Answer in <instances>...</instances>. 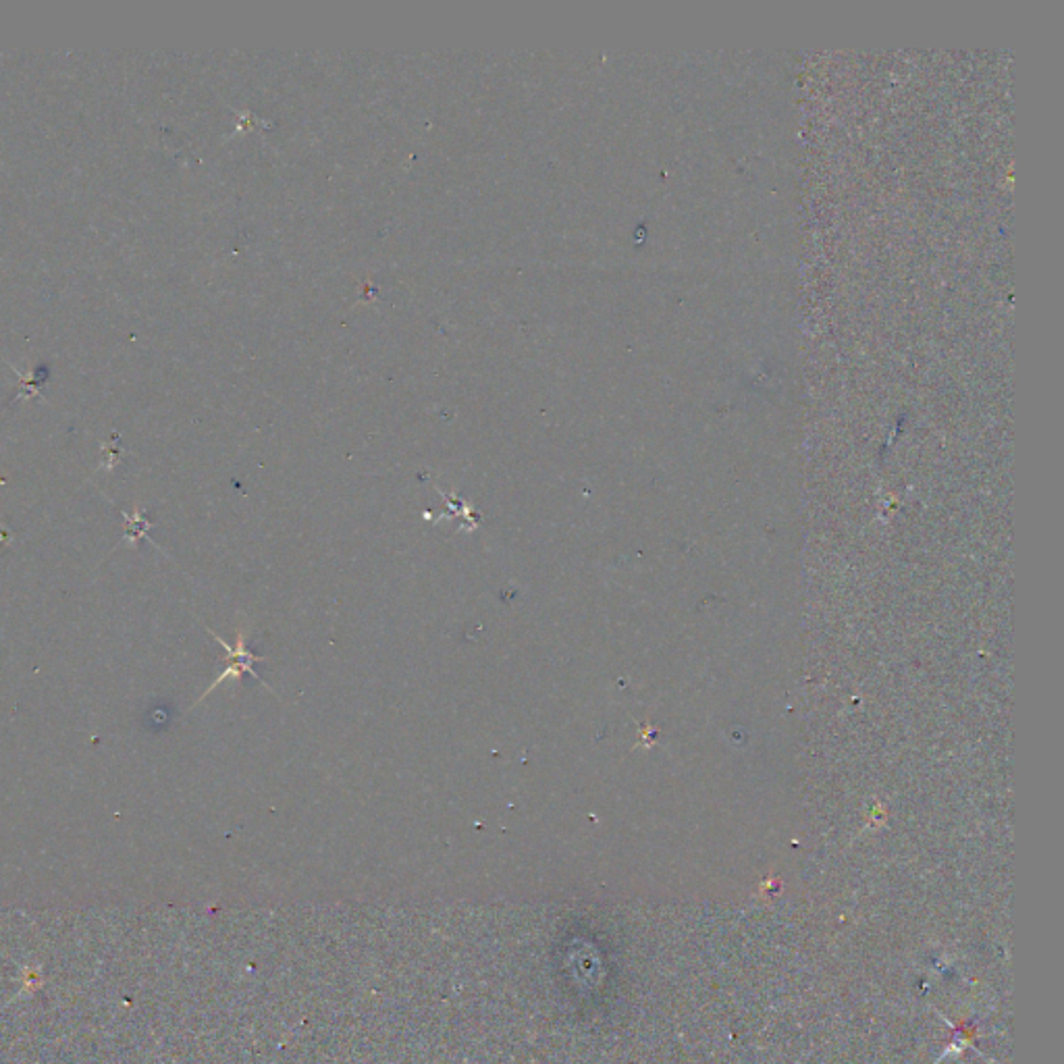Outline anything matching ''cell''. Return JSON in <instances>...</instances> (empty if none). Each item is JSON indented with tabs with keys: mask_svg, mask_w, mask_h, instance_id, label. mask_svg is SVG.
<instances>
[{
	"mask_svg": "<svg viewBox=\"0 0 1064 1064\" xmlns=\"http://www.w3.org/2000/svg\"><path fill=\"white\" fill-rule=\"evenodd\" d=\"M123 518H125V522H127L125 526L129 528V532L125 535V539H127L129 543H138V539H144V537L148 535V530H150L152 524L142 516V510H136V514H133V518H131L129 514H123Z\"/></svg>",
	"mask_w": 1064,
	"mask_h": 1064,
	"instance_id": "2",
	"label": "cell"
},
{
	"mask_svg": "<svg viewBox=\"0 0 1064 1064\" xmlns=\"http://www.w3.org/2000/svg\"><path fill=\"white\" fill-rule=\"evenodd\" d=\"M210 634H212V636H215V641H217V643H219V645H221V647H223V649L227 651V659H229V665H227V668H225V672H223V674H221V676H219V678H217L215 682H212V684L208 686V690H206V693H204V695H202V697L198 699V703H200V701H204V699H206V697H208V695L212 693V690H215V688H217V686H219L221 682H225V680H229V678H242V674H244V672H248V674H252L254 678H258V674L254 672V668H252V665H254L256 661H262V657H256L254 653H250V651L246 649V638H244V632H239V634H237V643H235V647L227 645V643L223 641V638H221V636H217L215 632H210ZM258 680H260V678H258Z\"/></svg>",
	"mask_w": 1064,
	"mask_h": 1064,
	"instance_id": "1",
	"label": "cell"
}]
</instances>
